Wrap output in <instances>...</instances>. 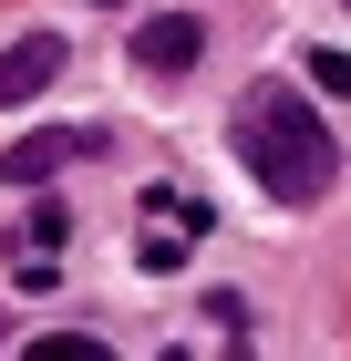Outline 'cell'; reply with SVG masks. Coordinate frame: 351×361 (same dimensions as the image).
Wrapping results in <instances>:
<instances>
[{
  "instance_id": "9c48e42d",
  "label": "cell",
  "mask_w": 351,
  "mask_h": 361,
  "mask_svg": "<svg viewBox=\"0 0 351 361\" xmlns=\"http://www.w3.org/2000/svg\"><path fill=\"white\" fill-rule=\"evenodd\" d=\"M310 83H321V93H341V104H351V52H331V42H321V52H310Z\"/></svg>"
},
{
  "instance_id": "3957f363",
  "label": "cell",
  "mask_w": 351,
  "mask_h": 361,
  "mask_svg": "<svg viewBox=\"0 0 351 361\" xmlns=\"http://www.w3.org/2000/svg\"><path fill=\"white\" fill-rule=\"evenodd\" d=\"M83 155H104V135H93V124H42V135L0 145V186H52V176L83 166Z\"/></svg>"
},
{
  "instance_id": "5b68a950",
  "label": "cell",
  "mask_w": 351,
  "mask_h": 361,
  "mask_svg": "<svg viewBox=\"0 0 351 361\" xmlns=\"http://www.w3.org/2000/svg\"><path fill=\"white\" fill-rule=\"evenodd\" d=\"M62 62H73V52H62L52 31H21V42L0 52V104H31V93H52V83H62Z\"/></svg>"
},
{
  "instance_id": "277c9868",
  "label": "cell",
  "mask_w": 351,
  "mask_h": 361,
  "mask_svg": "<svg viewBox=\"0 0 351 361\" xmlns=\"http://www.w3.org/2000/svg\"><path fill=\"white\" fill-rule=\"evenodd\" d=\"M196 52H207V21H196V11H155V21H135V73H155V83L196 73Z\"/></svg>"
},
{
  "instance_id": "52a82bcc",
  "label": "cell",
  "mask_w": 351,
  "mask_h": 361,
  "mask_svg": "<svg viewBox=\"0 0 351 361\" xmlns=\"http://www.w3.org/2000/svg\"><path fill=\"white\" fill-rule=\"evenodd\" d=\"M196 310H207V320H196L186 351H238V341H248V300H238V289H207Z\"/></svg>"
},
{
  "instance_id": "6da1fadb",
  "label": "cell",
  "mask_w": 351,
  "mask_h": 361,
  "mask_svg": "<svg viewBox=\"0 0 351 361\" xmlns=\"http://www.w3.org/2000/svg\"><path fill=\"white\" fill-rule=\"evenodd\" d=\"M227 135H238L248 176H258L279 207H321V196H331V176H341V145H331V124L299 104L290 83H248V93H238V114H227Z\"/></svg>"
},
{
  "instance_id": "7a4b0ae2",
  "label": "cell",
  "mask_w": 351,
  "mask_h": 361,
  "mask_svg": "<svg viewBox=\"0 0 351 361\" xmlns=\"http://www.w3.org/2000/svg\"><path fill=\"white\" fill-rule=\"evenodd\" d=\"M207 227V196L196 186H145V238H135V269H176Z\"/></svg>"
},
{
  "instance_id": "ba28073f",
  "label": "cell",
  "mask_w": 351,
  "mask_h": 361,
  "mask_svg": "<svg viewBox=\"0 0 351 361\" xmlns=\"http://www.w3.org/2000/svg\"><path fill=\"white\" fill-rule=\"evenodd\" d=\"M31 351H42V361H104V341H93V331H52V341H31Z\"/></svg>"
},
{
  "instance_id": "30bf717a",
  "label": "cell",
  "mask_w": 351,
  "mask_h": 361,
  "mask_svg": "<svg viewBox=\"0 0 351 361\" xmlns=\"http://www.w3.org/2000/svg\"><path fill=\"white\" fill-rule=\"evenodd\" d=\"M341 11H351V0H341Z\"/></svg>"
},
{
  "instance_id": "8992f818",
  "label": "cell",
  "mask_w": 351,
  "mask_h": 361,
  "mask_svg": "<svg viewBox=\"0 0 351 361\" xmlns=\"http://www.w3.org/2000/svg\"><path fill=\"white\" fill-rule=\"evenodd\" d=\"M62 207H31L21 217V238H11V279H21V289H52V269H62Z\"/></svg>"
}]
</instances>
